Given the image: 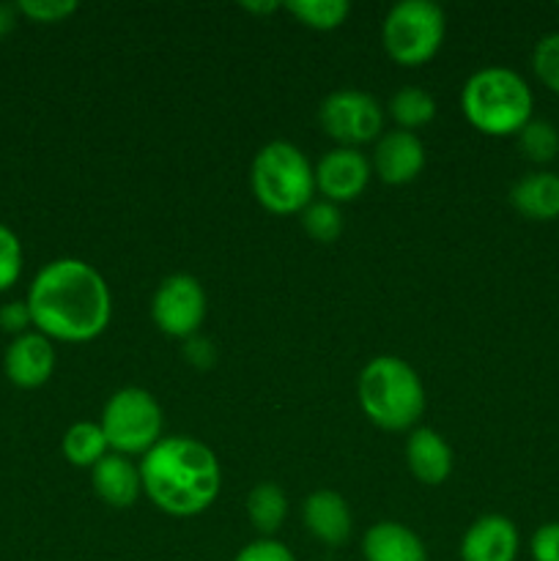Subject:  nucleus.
Listing matches in <instances>:
<instances>
[{
	"label": "nucleus",
	"instance_id": "7c9ffc66",
	"mask_svg": "<svg viewBox=\"0 0 559 561\" xmlns=\"http://www.w3.org/2000/svg\"><path fill=\"white\" fill-rule=\"evenodd\" d=\"M16 16H20L16 3H0V38H5L11 31H14Z\"/></svg>",
	"mask_w": 559,
	"mask_h": 561
},
{
	"label": "nucleus",
	"instance_id": "9b49d317",
	"mask_svg": "<svg viewBox=\"0 0 559 561\" xmlns=\"http://www.w3.org/2000/svg\"><path fill=\"white\" fill-rule=\"evenodd\" d=\"M370 168L381 184L387 186H406L422 173L425 168V146L414 131L392 129L384 131L373 142Z\"/></svg>",
	"mask_w": 559,
	"mask_h": 561
},
{
	"label": "nucleus",
	"instance_id": "2eb2a0df",
	"mask_svg": "<svg viewBox=\"0 0 559 561\" xmlns=\"http://www.w3.org/2000/svg\"><path fill=\"white\" fill-rule=\"evenodd\" d=\"M305 526L318 542L329 548L343 546L351 537V526H354V518H351V507L345 502L343 493L329 491V488H321V491H312L310 496L305 499Z\"/></svg>",
	"mask_w": 559,
	"mask_h": 561
},
{
	"label": "nucleus",
	"instance_id": "cd10ccee",
	"mask_svg": "<svg viewBox=\"0 0 559 561\" xmlns=\"http://www.w3.org/2000/svg\"><path fill=\"white\" fill-rule=\"evenodd\" d=\"M233 561H296V557L285 542L274 540V537H258V540L247 542Z\"/></svg>",
	"mask_w": 559,
	"mask_h": 561
},
{
	"label": "nucleus",
	"instance_id": "c85d7f7f",
	"mask_svg": "<svg viewBox=\"0 0 559 561\" xmlns=\"http://www.w3.org/2000/svg\"><path fill=\"white\" fill-rule=\"evenodd\" d=\"M529 553L535 561H559V524L551 520V524L537 526L535 535H532Z\"/></svg>",
	"mask_w": 559,
	"mask_h": 561
},
{
	"label": "nucleus",
	"instance_id": "412c9836",
	"mask_svg": "<svg viewBox=\"0 0 559 561\" xmlns=\"http://www.w3.org/2000/svg\"><path fill=\"white\" fill-rule=\"evenodd\" d=\"M387 113L395 121V129H422V126H427L436 118V99L425 88L403 85L392 93Z\"/></svg>",
	"mask_w": 559,
	"mask_h": 561
},
{
	"label": "nucleus",
	"instance_id": "393cba45",
	"mask_svg": "<svg viewBox=\"0 0 559 561\" xmlns=\"http://www.w3.org/2000/svg\"><path fill=\"white\" fill-rule=\"evenodd\" d=\"M532 71L551 93H559V33H548L532 49Z\"/></svg>",
	"mask_w": 559,
	"mask_h": 561
},
{
	"label": "nucleus",
	"instance_id": "1a4fd4ad",
	"mask_svg": "<svg viewBox=\"0 0 559 561\" xmlns=\"http://www.w3.org/2000/svg\"><path fill=\"white\" fill-rule=\"evenodd\" d=\"M206 290L192 274H168L151 296V321L164 337L192 340L206 318Z\"/></svg>",
	"mask_w": 559,
	"mask_h": 561
},
{
	"label": "nucleus",
	"instance_id": "0eeeda50",
	"mask_svg": "<svg viewBox=\"0 0 559 561\" xmlns=\"http://www.w3.org/2000/svg\"><path fill=\"white\" fill-rule=\"evenodd\" d=\"M99 425L107 436L110 453L126 455V458H135V455L142 458L164 438L162 405L142 387H124L110 394Z\"/></svg>",
	"mask_w": 559,
	"mask_h": 561
},
{
	"label": "nucleus",
	"instance_id": "a211bd4d",
	"mask_svg": "<svg viewBox=\"0 0 559 561\" xmlns=\"http://www.w3.org/2000/svg\"><path fill=\"white\" fill-rule=\"evenodd\" d=\"M510 206L532 222L559 219V175L551 170H537L518 179L510 190Z\"/></svg>",
	"mask_w": 559,
	"mask_h": 561
},
{
	"label": "nucleus",
	"instance_id": "423d86ee",
	"mask_svg": "<svg viewBox=\"0 0 559 561\" xmlns=\"http://www.w3.org/2000/svg\"><path fill=\"white\" fill-rule=\"evenodd\" d=\"M447 36V16L433 0H400L381 22L384 53L398 66L427 64L442 49Z\"/></svg>",
	"mask_w": 559,
	"mask_h": 561
},
{
	"label": "nucleus",
	"instance_id": "2f4dec72",
	"mask_svg": "<svg viewBox=\"0 0 559 561\" xmlns=\"http://www.w3.org/2000/svg\"><path fill=\"white\" fill-rule=\"evenodd\" d=\"M241 9L250 11V14L263 16V14H272V11H280L283 5H280L277 0H269V3H241Z\"/></svg>",
	"mask_w": 559,
	"mask_h": 561
},
{
	"label": "nucleus",
	"instance_id": "ddd939ff",
	"mask_svg": "<svg viewBox=\"0 0 559 561\" xmlns=\"http://www.w3.org/2000/svg\"><path fill=\"white\" fill-rule=\"evenodd\" d=\"M518 551V526L499 513L480 515L460 537V561H515Z\"/></svg>",
	"mask_w": 559,
	"mask_h": 561
},
{
	"label": "nucleus",
	"instance_id": "6e6552de",
	"mask_svg": "<svg viewBox=\"0 0 559 561\" xmlns=\"http://www.w3.org/2000/svg\"><path fill=\"white\" fill-rule=\"evenodd\" d=\"M318 124L338 146L362 148L387 131V110L360 88H338L318 107Z\"/></svg>",
	"mask_w": 559,
	"mask_h": 561
},
{
	"label": "nucleus",
	"instance_id": "39448f33",
	"mask_svg": "<svg viewBox=\"0 0 559 561\" xmlns=\"http://www.w3.org/2000/svg\"><path fill=\"white\" fill-rule=\"evenodd\" d=\"M250 190L263 211L277 217L301 214L316 197V168L299 146L272 140L252 157Z\"/></svg>",
	"mask_w": 559,
	"mask_h": 561
},
{
	"label": "nucleus",
	"instance_id": "4be33fe9",
	"mask_svg": "<svg viewBox=\"0 0 559 561\" xmlns=\"http://www.w3.org/2000/svg\"><path fill=\"white\" fill-rule=\"evenodd\" d=\"M283 9L310 31H338L351 14L349 0H288Z\"/></svg>",
	"mask_w": 559,
	"mask_h": 561
},
{
	"label": "nucleus",
	"instance_id": "f8f14e48",
	"mask_svg": "<svg viewBox=\"0 0 559 561\" xmlns=\"http://www.w3.org/2000/svg\"><path fill=\"white\" fill-rule=\"evenodd\" d=\"M55 345L42 332H25L9 343L3 354V373L14 387L38 389L55 373Z\"/></svg>",
	"mask_w": 559,
	"mask_h": 561
},
{
	"label": "nucleus",
	"instance_id": "f3484780",
	"mask_svg": "<svg viewBox=\"0 0 559 561\" xmlns=\"http://www.w3.org/2000/svg\"><path fill=\"white\" fill-rule=\"evenodd\" d=\"M365 561H427V548L417 531L398 520H378L362 537Z\"/></svg>",
	"mask_w": 559,
	"mask_h": 561
},
{
	"label": "nucleus",
	"instance_id": "4468645a",
	"mask_svg": "<svg viewBox=\"0 0 559 561\" xmlns=\"http://www.w3.org/2000/svg\"><path fill=\"white\" fill-rule=\"evenodd\" d=\"M406 466L411 477L422 485H442L449 480L455 466V453L447 438L433 427H414L406 438Z\"/></svg>",
	"mask_w": 559,
	"mask_h": 561
},
{
	"label": "nucleus",
	"instance_id": "dca6fc26",
	"mask_svg": "<svg viewBox=\"0 0 559 561\" xmlns=\"http://www.w3.org/2000/svg\"><path fill=\"white\" fill-rule=\"evenodd\" d=\"M91 485L99 502H104L113 510H126L137 504L142 493L140 466L132 463L126 455L107 453L91 469Z\"/></svg>",
	"mask_w": 559,
	"mask_h": 561
},
{
	"label": "nucleus",
	"instance_id": "7ed1b4c3",
	"mask_svg": "<svg viewBox=\"0 0 559 561\" xmlns=\"http://www.w3.org/2000/svg\"><path fill=\"white\" fill-rule=\"evenodd\" d=\"M356 400L367 422L387 433L414 431L427 405L420 373L400 356L367 362L356 378Z\"/></svg>",
	"mask_w": 559,
	"mask_h": 561
},
{
	"label": "nucleus",
	"instance_id": "f257e3e1",
	"mask_svg": "<svg viewBox=\"0 0 559 561\" xmlns=\"http://www.w3.org/2000/svg\"><path fill=\"white\" fill-rule=\"evenodd\" d=\"M25 305L36 332L71 345L102 337L113 318L107 279L80 257L49 261L33 277Z\"/></svg>",
	"mask_w": 559,
	"mask_h": 561
},
{
	"label": "nucleus",
	"instance_id": "f03ea898",
	"mask_svg": "<svg viewBox=\"0 0 559 561\" xmlns=\"http://www.w3.org/2000/svg\"><path fill=\"white\" fill-rule=\"evenodd\" d=\"M142 493L170 518L206 513L223 488V469L208 444L192 436H164L140 458Z\"/></svg>",
	"mask_w": 559,
	"mask_h": 561
},
{
	"label": "nucleus",
	"instance_id": "a878e982",
	"mask_svg": "<svg viewBox=\"0 0 559 561\" xmlns=\"http://www.w3.org/2000/svg\"><path fill=\"white\" fill-rule=\"evenodd\" d=\"M22 274V241L9 225L0 222V294L9 290Z\"/></svg>",
	"mask_w": 559,
	"mask_h": 561
},
{
	"label": "nucleus",
	"instance_id": "6ab92c4d",
	"mask_svg": "<svg viewBox=\"0 0 559 561\" xmlns=\"http://www.w3.org/2000/svg\"><path fill=\"white\" fill-rule=\"evenodd\" d=\"M288 518V496L274 482H258L247 493V520L263 537H274Z\"/></svg>",
	"mask_w": 559,
	"mask_h": 561
},
{
	"label": "nucleus",
	"instance_id": "b1692460",
	"mask_svg": "<svg viewBox=\"0 0 559 561\" xmlns=\"http://www.w3.org/2000/svg\"><path fill=\"white\" fill-rule=\"evenodd\" d=\"M518 151L524 153L529 162L548 164L557 159L559 153V129L548 121L532 118L524 129L518 131Z\"/></svg>",
	"mask_w": 559,
	"mask_h": 561
},
{
	"label": "nucleus",
	"instance_id": "aec40b11",
	"mask_svg": "<svg viewBox=\"0 0 559 561\" xmlns=\"http://www.w3.org/2000/svg\"><path fill=\"white\" fill-rule=\"evenodd\" d=\"M60 453L75 469H93L110 453V444L99 422H75L60 438Z\"/></svg>",
	"mask_w": 559,
	"mask_h": 561
},
{
	"label": "nucleus",
	"instance_id": "20e7f679",
	"mask_svg": "<svg viewBox=\"0 0 559 561\" xmlns=\"http://www.w3.org/2000/svg\"><path fill=\"white\" fill-rule=\"evenodd\" d=\"M460 110L480 135L510 137L532 121L535 96L515 69L482 66L460 88Z\"/></svg>",
	"mask_w": 559,
	"mask_h": 561
},
{
	"label": "nucleus",
	"instance_id": "5701e85b",
	"mask_svg": "<svg viewBox=\"0 0 559 561\" xmlns=\"http://www.w3.org/2000/svg\"><path fill=\"white\" fill-rule=\"evenodd\" d=\"M299 217L305 233L310 236L312 241H318V244H334V241L343 236V211H340V206H334V203L323 201V197L321 201H312Z\"/></svg>",
	"mask_w": 559,
	"mask_h": 561
},
{
	"label": "nucleus",
	"instance_id": "bb28decb",
	"mask_svg": "<svg viewBox=\"0 0 559 561\" xmlns=\"http://www.w3.org/2000/svg\"><path fill=\"white\" fill-rule=\"evenodd\" d=\"M22 16L31 22H42V25H55V22H66L71 14H77L80 5L75 0H20L16 3Z\"/></svg>",
	"mask_w": 559,
	"mask_h": 561
},
{
	"label": "nucleus",
	"instance_id": "9d476101",
	"mask_svg": "<svg viewBox=\"0 0 559 561\" xmlns=\"http://www.w3.org/2000/svg\"><path fill=\"white\" fill-rule=\"evenodd\" d=\"M373 179L370 157L362 148H332L316 164V192L323 201L343 206L365 195Z\"/></svg>",
	"mask_w": 559,
	"mask_h": 561
},
{
	"label": "nucleus",
	"instance_id": "c756f323",
	"mask_svg": "<svg viewBox=\"0 0 559 561\" xmlns=\"http://www.w3.org/2000/svg\"><path fill=\"white\" fill-rule=\"evenodd\" d=\"M31 310H27L25 301H9V305L0 307V329H3V332L20 337V334L31 332Z\"/></svg>",
	"mask_w": 559,
	"mask_h": 561
}]
</instances>
